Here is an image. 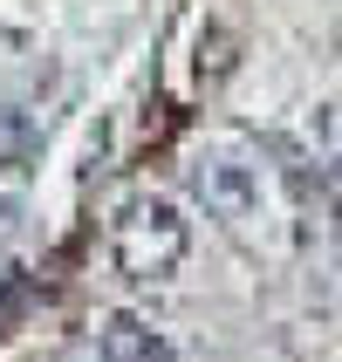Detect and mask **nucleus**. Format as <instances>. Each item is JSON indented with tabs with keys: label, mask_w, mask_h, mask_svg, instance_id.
Wrapping results in <instances>:
<instances>
[{
	"label": "nucleus",
	"mask_w": 342,
	"mask_h": 362,
	"mask_svg": "<svg viewBox=\"0 0 342 362\" xmlns=\"http://www.w3.org/2000/svg\"><path fill=\"white\" fill-rule=\"evenodd\" d=\"M185 253H192V219H185L171 199L137 192V199L117 205V226H110V260H117L123 281L158 287V281H171V274L185 267Z\"/></svg>",
	"instance_id": "f257e3e1"
},
{
	"label": "nucleus",
	"mask_w": 342,
	"mask_h": 362,
	"mask_svg": "<svg viewBox=\"0 0 342 362\" xmlns=\"http://www.w3.org/2000/svg\"><path fill=\"white\" fill-rule=\"evenodd\" d=\"M185 178H192V199L220 226H246L261 212V164L246 151H233V144H199L192 164H185Z\"/></svg>",
	"instance_id": "f03ea898"
},
{
	"label": "nucleus",
	"mask_w": 342,
	"mask_h": 362,
	"mask_svg": "<svg viewBox=\"0 0 342 362\" xmlns=\"http://www.w3.org/2000/svg\"><path fill=\"white\" fill-rule=\"evenodd\" d=\"M96 356L103 362H178V349H171L164 328L144 322V315H110L103 335H96Z\"/></svg>",
	"instance_id": "7ed1b4c3"
},
{
	"label": "nucleus",
	"mask_w": 342,
	"mask_h": 362,
	"mask_svg": "<svg viewBox=\"0 0 342 362\" xmlns=\"http://www.w3.org/2000/svg\"><path fill=\"white\" fill-rule=\"evenodd\" d=\"M41 158V130L28 110H14V103H0V171L7 178H21V171H35Z\"/></svg>",
	"instance_id": "20e7f679"
},
{
	"label": "nucleus",
	"mask_w": 342,
	"mask_h": 362,
	"mask_svg": "<svg viewBox=\"0 0 342 362\" xmlns=\"http://www.w3.org/2000/svg\"><path fill=\"white\" fill-rule=\"evenodd\" d=\"M322 212H329V226L342 233V158H322Z\"/></svg>",
	"instance_id": "39448f33"
},
{
	"label": "nucleus",
	"mask_w": 342,
	"mask_h": 362,
	"mask_svg": "<svg viewBox=\"0 0 342 362\" xmlns=\"http://www.w3.org/2000/svg\"><path fill=\"white\" fill-rule=\"evenodd\" d=\"M315 137H322V158H342V103L315 110Z\"/></svg>",
	"instance_id": "423d86ee"
},
{
	"label": "nucleus",
	"mask_w": 342,
	"mask_h": 362,
	"mask_svg": "<svg viewBox=\"0 0 342 362\" xmlns=\"http://www.w3.org/2000/svg\"><path fill=\"white\" fill-rule=\"evenodd\" d=\"M14 226H21V205L0 192V240H14Z\"/></svg>",
	"instance_id": "0eeeda50"
}]
</instances>
